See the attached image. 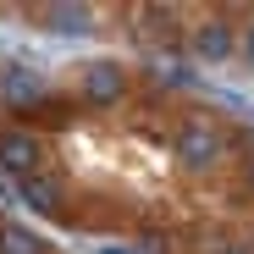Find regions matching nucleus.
<instances>
[{
  "mask_svg": "<svg viewBox=\"0 0 254 254\" xmlns=\"http://www.w3.org/2000/svg\"><path fill=\"white\" fill-rule=\"evenodd\" d=\"M172 149H177V160L188 166V172H210V166H221V155H227V133L216 127L210 111H193L172 133Z\"/></svg>",
  "mask_w": 254,
  "mask_h": 254,
  "instance_id": "f257e3e1",
  "label": "nucleus"
},
{
  "mask_svg": "<svg viewBox=\"0 0 254 254\" xmlns=\"http://www.w3.org/2000/svg\"><path fill=\"white\" fill-rule=\"evenodd\" d=\"M50 100H56V89H50L45 72H33V66H6L0 72V105H6L11 116H33Z\"/></svg>",
  "mask_w": 254,
  "mask_h": 254,
  "instance_id": "f03ea898",
  "label": "nucleus"
},
{
  "mask_svg": "<svg viewBox=\"0 0 254 254\" xmlns=\"http://www.w3.org/2000/svg\"><path fill=\"white\" fill-rule=\"evenodd\" d=\"M127 89H133V77H127L122 61H83V72H77V94L89 105H122Z\"/></svg>",
  "mask_w": 254,
  "mask_h": 254,
  "instance_id": "7ed1b4c3",
  "label": "nucleus"
},
{
  "mask_svg": "<svg viewBox=\"0 0 254 254\" xmlns=\"http://www.w3.org/2000/svg\"><path fill=\"white\" fill-rule=\"evenodd\" d=\"M188 56L193 61H232L238 56V28L227 22V17H204V22H193V33H188Z\"/></svg>",
  "mask_w": 254,
  "mask_h": 254,
  "instance_id": "20e7f679",
  "label": "nucleus"
},
{
  "mask_svg": "<svg viewBox=\"0 0 254 254\" xmlns=\"http://www.w3.org/2000/svg\"><path fill=\"white\" fill-rule=\"evenodd\" d=\"M39 155H45V149H39V133H33V127H0V172H6V177H33L39 172Z\"/></svg>",
  "mask_w": 254,
  "mask_h": 254,
  "instance_id": "39448f33",
  "label": "nucleus"
},
{
  "mask_svg": "<svg viewBox=\"0 0 254 254\" xmlns=\"http://www.w3.org/2000/svg\"><path fill=\"white\" fill-rule=\"evenodd\" d=\"M17 199L33 210V216H61V183H56L50 172L22 177V183H17Z\"/></svg>",
  "mask_w": 254,
  "mask_h": 254,
  "instance_id": "423d86ee",
  "label": "nucleus"
},
{
  "mask_svg": "<svg viewBox=\"0 0 254 254\" xmlns=\"http://www.w3.org/2000/svg\"><path fill=\"white\" fill-rule=\"evenodd\" d=\"M0 254H50V243H45V232H33L22 221H6L0 227Z\"/></svg>",
  "mask_w": 254,
  "mask_h": 254,
  "instance_id": "0eeeda50",
  "label": "nucleus"
},
{
  "mask_svg": "<svg viewBox=\"0 0 254 254\" xmlns=\"http://www.w3.org/2000/svg\"><path fill=\"white\" fill-rule=\"evenodd\" d=\"M56 33H89L94 28V17H89V6H50V17H45Z\"/></svg>",
  "mask_w": 254,
  "mask_h": 254,
  "instance_id": "6e6552de",
  "label": "nucleus"
},
{
  "mask_svg": "<svg viewBox=\"0 0 254 254\" xmlns=\"http://www.w3.org/2000/svg\"><path fill=\"white\" fill-rule=\"evenodd\" d=\"M238 50H243V61H249V66H254V22H249V28H243V39H238Z\"/></svg>",
  "mask_w": 254,
  "mask_h": 254,
  "instance_id": "1a4fd4ad",
  "label": "nucleus"
},
{
  "mask_svg": "<svg viewBox=\"0 0 254 254\" xmlns=\"http://www.w3.org/2000/svg\"><path fill=\"white\" fill-rule=\"evenodd\" d=\"M243 188H249V193H254V160H249V172H243Z\"/></svg>",
  "mask_w": 254,
  "mask_h": 254,
  "instance_id": "9d476101",
  "label": "nucleus"
},
{
  "mask_svg": "<svg viewBox=\"0 0 254 254\" xmlns=\"http://www.w3.org/2000/svg\"><path fill=\"white\" fill-rule=\"evenodd\" d=\"M227 254H249V249H238V243H232V249H227Z\"/></svg>",
  "mask_w": 254,
  "mask_h": 254,
  "instance_id": "9b49d317",
  "label": "nucleus"
},
{
  "mask_svg": "<svg viewBox=\"0 0 254 254\" xmlns=\"http://www.w3.org/2000/svg\"><path fill=\"white\" fill-rule=\"evenodd\" d=\"M249 254H254V238H249Z\"/></svg>",
  "mask_w": 254,
  "mask_h": 254,
  "instance_id": "f8f14e48",
  "label": "nucleus"
}]
</instances>
